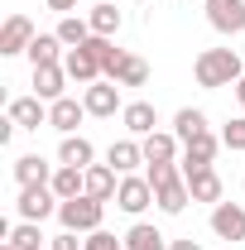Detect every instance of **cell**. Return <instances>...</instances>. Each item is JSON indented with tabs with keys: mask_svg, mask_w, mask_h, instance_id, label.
I'll list each match as a JSON object with an SVG mask.
<instances>
[{
	"mask_svg": "<svg viewBox=\"0 0 245 250\" xmlns=\"http://www.w3.org/2000/svg\"><path fill=\"white\" fill-rule=\"evenodd\" d=\"M192 77H197V87H207V92L236 87V82L245 77V62H241L236 48H202L197 62H192Z\"/></svg>",
	"mask_w": 245,
	"mask_h": 250,
	"instance_id": "cell-1",
	"label": "cell"
},
{
	"mask_svg": "<svg viewBox=\"0 0 245 250\" xmlns=\"http://www.w3.org/2000/svg\"><path fill=\"white\" fill-rule=\"evenodd\" d=\"M101 217H106V202L101 197H67L58 207V221L62 231H77V236H92V231H101Z\"/></svg>",
	"mask_w": 245,
	"mask_h": 250,
	"instance_id": "cell-2",
	"label": "cell"
},
{
	"mask_svg": "<svg viewBox=\"0 0 245 250\" xmlns=\"http://www.w3.org/2000/svg\"><path fill=\"white\" fill-rule=\"evenodd\" d=\"M58 207H62V197L53 192L48 183H39V188H20V197H15V212H20V221H43L48 217H58Z\"/></svg>",
	"mask_w": 245,
	"mask_h": 250,
	"instance_id": "cell-3",
	"label": "cell"
},
{
	"mask_svg": "<svg viewBox=\"0 0 245 250\" xmlns=\"http://www.w3.org/2000/svg\"><path fill=\"white\" fill-rule=\"evenodd\" d=\"M82 106H87V116H96V121H111L116 111H125V101H121V82H111V77L92 82V87L82 92Z\"/></svg>",
	"mask_w": 245,
	"mask_h": 250,
	"instance_id": "cell-4",
	"label": "cell"
},
{
	"mask_svg": "<svg viewBox=\"0 0 245 250\" xmlns=\"http://www.w3.org/2000/svg\"><path fill=\"white\" fill-rule=\"evenodd\" d=\"M154 202V183L144 173H121V188H116V207L125 217H140L144 207Z\"/></svg>",
	"mask_w": 245,
	"mask_h": 250,
	"instance_id": "cell-5",
	"label": "cell"
},
{
	"mask_svg": "<svg viewBox=\"0 0 245 250\" xmlns=\"http://www.w3.org/2000/svg\"><path fill=\"white\" fill-rule=\"evenodd\" d=\"M207 24L216 34H245V0H207Z\"/></svg>",
	"mask_w": 245,
	"mask_h": 250,
	"instance_id": "cell-6",
	"label": "cell"
},
{
	"mask_svg": "<svg viewBox=\"0 0 245 250\" xmlns=\"http://www.w3.org/2000/svg\"><path fill=\"white\" fill-rule=\"evenodd\" d=\"M34 39H39V34H34V20H29V15H10V20L0 24V53H5V58L29 53Z\"/></svg>",
	"mask_w": 245,
	"mask_h": 250,
	"instance_id": "cell-7",
	"label": "cell"
},
{
	"mask_svg": "<svg viewBox=\"0 0 245 250\" xmlns=\"http://www.w3.org/2000/svg\"><path fill=\"white\" fill-rule=\"evenodd\" d=\"M212 236L216 241H245V207L216 202L212 207Z\"/></svg>",
	"mask_w": 245,
	"mask_h": 250,
	"instance_id": "cell-8",
	"label": "cell"
},
{
	"mask_svg": "<svg viewBox=\"0 0 245 250\" xmlns=\"http://www.w3.org/2000/svg\"><path fill=\"white\" fill-rule=\"evenodd\" d=\"M62 67H67V77H72V82H87V87L106 77V72H101V58L92 53V43H82V48H67Z\"/></svg>",
	"mask_w": 245,
	"mask_h": 250,
	"instance_id": "cell-9",
	"label": "cell"
},
{
	"mask_svg": "<svg viewBox=\"0 0 245 250\" xmlns=\"http://www.w3.org/2000/svg\"><path fill=\"white\" fill-rule=\"evenodd\" d=\"M140 145H144V164H178V159H183V140H178L173 130H154Z\"/></svg>",
	"mask_w": 245,
	"mask_h": 250,
	"instance_id": "cell-10",
	"label": "cell"
},
{
	"mask_svg": "<svg viewBox=\"0 0 245 250\" xmlns=\"http://www.w3.org/2000/svg\"><path fill=\"white\" fill-rule=\"evenodd\" d=\"M10 173H15V183H20V188H39V183H53L58 168H53L43 154H20L15 164H10Z\"/></svg>",
	"mask_w": 245,
	"mask_h": 250,
	"instance_id": "cell-11",
	"label": "cell"
},
{
	"mask_svg": "<svg viewBox=\"0 0 245 250\" xmlns=\"http://www.w3.org/2000/svg\"><path fill=\"white\" fill-rule=\"evenodd\" d=\"M183 178H187V192H192V202H221V192H226V188H221V173H216L212 164H207V168H183Z\"/></svg>",
	"mask_w": 245,
	"mask_h": 250,
	"instance_id": "cell-12",
	"label": "cell"
},
{
	"mask_svg": "<svg viewBox=\"0 0 245 250\" xmlns=\"http://www.w3.org/2000/svg\"><path fill=\"white\" fill-rule=\"evenodd\" d=\"M82 121H87V106H82L77 96H58V101L48 106V125H53L58 135H77Z\"/></svg>",
	"mask_w": 245,
	"mask_h": 250,
	"instance_id": "cell-13",
	"label": "cell"
},
{
	"mask_svg": "<svg viewBox=\"0 0 245 250\" xmlns=\"http://www.w3.org/2000/svg\"><path fill=\"white\" fill-rule=\"evenodd\" d=\"M121 125L130 130V140H144V135H154V125H159V111H154V101H125Z\"/></svg>",
	"mask_w": 245,
	"mask_h": 250,
	"instance_id": "cell-14",
	"label": "cell"
},
{
	"mask_svg": "<svg viewBox=\"0 0 245 250\" xmlns=\"http://www.w3.org/2000/svg\"><path fill=\"white\" fill-rule=\"evenodd\" d=\"M72 77H67V67L62 62H48V67H34V96H43L48 106L58 101V96H67L62 87H67Z\"/></svg>",
	"mask_w": 245,
	"mask_h": 250,
	"instance_id": "cell-15",
	"label": "cell"
},
{
	"mask_svg": "<svg viewBox=\"0 0 245 250\" xmlns=\"http://www.w3.org/2000/svg\"><path fill=\"white\" fill-rule=\"evenodd\" d=\"M10 121L20 125V130L48 125V101H43V96H15V101H10Z\"/></svg>",
	"mask_w": 245,
	"mask_h": 250,
	"instance_id": "cell-16",
	"label": "cell"
},
{
	"mask_svg": "<svg viewBox=\"0 0 245 250\" xmlns=\"http://www.w3.org/2000/svg\"><path fill=\"white\" fill-rule=\"evenodd\" d=\"M216 149H221V135L207 130V135H197V140L183 145V159H178V164H183V168H207V164L216 159Z\"/></svg>",
	"mask_w": 245,
	"mask_h": 250,
	"instance_id": "cell-17",
	"label": "cell"
},
{
	"mask_svg": "<svg viewBox=\"0 0 245 250\" xmlns=\"http://www.w3.org/2000/svg\"><path fill=\"white\" fill-rule=\"evenodd\" d=\"M154 202H159V212L163 217H183L187 202H192V192H187V178H173V183H163L154 192Z\"/></svg>",
	"mask_w": 245,
	"mask_h": 250,
	"instance_id": "cell-18",
	"label": "cell"
},
{
	"mask_svg": "<svg viewBox=\"0 0 245 250\" xmlns=\"http://www.w3.org/2000/svg\"><path fill=\"white\" fill-rule=\"evenodd\" d=\"M92 140L87 135H62V145H58V164H67V168H92Z\"/></svg>",
	"mask_w": 245,
	"mask_h": 250,
	"instance_id": "cell-19",
	"label": "cell"
},
{
	"mask_svg": "<svg viewBox=\"0 0 245 250\" xmlns=\"http://www.w3.org/2000/svg\"><path fill=\"white\" fill-rule=\"evenodd\" d=\"M116 188H121V173H116L111 164H92V168H87V197L116 202Z\"/></svg>",
	"mask_w": 245,
	"mask_h": 250,
	"instance_id": "cell-20",
	"label": "cell"
},
{
	"mask_svg": "<svg viewBox=\"0 0 245 250\" xmlns=\"http://www.w3.org/2000/svg\"><path fill=\"white\" fill-rule=\"evenodd\" d=\"M106 164H111L116 173H135V168L144 164V145H140V140H116V145L106 149Z\"/></svg>",
	"mask_w": 245,
	"mask_h": 250,
	"instance_id": "cell-21",
	"label": "cell"
},
{
	"mask_svg": "<svg viewBox=\"0 0 245 250\" xmlns=\"http://www.w3.org/2000/svg\"><path fill=\"white\" fill-rule=\"evenodd\" d=\"M87 24H92V34H101V39H116V34H121V24H125V15L116 10V0H106V5H92Z\"/></svg>",
	"mask_w": 245,
	"mask_h": 250,
	"instance_id": "cell-22",
	"label": "cell"
},
{
	"mask_svg": "<svg viewBox=\"0 0 245 250\" xmlns=\"http://www.w3.org/2000/svg\"><path fill=\"white\" fill-rule=\"evenodd\" d=\"M62 58H67V43H62L58 34H39L29 43V62L34 67H48V62H62Z\"/></svg>",
	"mask_w": 245,
	"mask_h": 250,
	"instance_id": "cell-23",
	"label": "cell"
},
{
	"mask_svg": "<svg viewBox=\"0 0 245 250\" xmlns=\"http://www.w3.org/2000/svg\"><path fill=\"white\" fill-rule=\"evenodd\" d=\"M125 250H168V241H163V231H159V226L135 221V226L125 231Z\"/></svg>",
	"mask_w": 245,
	"mask_h": 250,
	"instance_id": "cell-24",
	"label": "cell"
},
{
	"mask_svg": "<svg viewBox=\"0 0 245 250\" xmlns=\"http://www.w3.org/2000/svg\"><path fill=\"white\" fill-rule=\"evenodd\" d=\"M53 192H58L62 202H67V197H82V192H87V168H67V164H58V173H53Z\"/></svg>",
	"mask_w": 245,
	"mask_h": 250,
	"instance_id": "cell-25",
	"label": "cell"
},
{
	"mask_svg": "<svg viewBox=\"0 0 245 250\" xmlns=\"http://www.w3.org/2000/svg\"><path fill=\"white\" fill-rule=\"evenodd\" d=\"M173 135L178 140H197V135H207V111H197V106H183L178 116H173Z\"/></svg>",
	"mask_w": 245,
	"mask_h": 250,
	"instance_id": "cell-26",
	"label": "cell"
},
{
	"mask_svg": "<svg viewBox=\"0 0 245 250\" xmlns=\"http://www.w3.org/2000/svg\"><path fill=\"white\" fill-rule=\"evenodd\" d=\"M53 34H58V39L67 43V48H82V43L92 39V24H87V20H77V15H62Z\"/></svg>",
	"mask_w": 245,
	"mask_h": 250,
	"instance_id": "cell-27",
	"label": "cell"
},
{
	"mask_svg": "<svg viewBox=\"0 0 245 250\" xmlns=\"http://www.w3.org/2000/svg\"><path fill=\"white\" fill-rule=\"evenodd\" d=\"M116 82H121V87H144V82H149V62L130 53V58L121 62V72H116Z\"/></svg>",
	"mask_w": 245,
	"mask_h": 250,
	"instance_id": "cell-28",
	"label": "cell"
},
{
	"mask_svg": "<svg viewBox=\"0 0 245 250\" xmlns=\"http://www.w3.org/2000/svg\"><path fill=\"white\" fill-rule=\"evenodd\" d=\"M10 241L20 250H39L43 246V226H39V221H15V226H10Z\"/></svg>",
	"mask_w": 245,
	"mask_h": 250,
	"instance_id": "cell-29",
	"label": "cell"
},
{
	"mask_svg": "<svg viewBox=\"0 0 245 250\" xmlns=\"http://www.w3.org/2000/svg\"><path fill=\"white\" fill-rule=\"evenodd\" d=\"M221 145H226V149H241V154H245V116L226 121V130H221Z\"/></svg>",
	"mask_w": 245,
	"mask_h": 250,
	"instance_id": "cell-30",
	"label": "cell"
},
{
	"mask_svg": "<svg viewBox=\"0 0 245 250\" xmlns=\"http://www.w3.org/2000/svg\"><path fill=\"white\" fill-rule=\"evenodd\" d=\"M87 250H125V236H111V231H92V236H87Z\"/></svg>",
	"mask_w": 245,
	"mask_h": 250,
	"instance_id": "cell-31",
	"label": "cell"
},
{
	"mask_svg": "<svg viewBox=\"0 0 245 250\" xmlns=\"http://www.w3.org/2000/svg\"><path fill=\"white\" fill-rule=\"evenodd\" d=\"M48 250H87V241H82L77 231H62V236H53V241H48Z\"/></svg>",
	"mask_w": 245,
	"mask_h": 250,
	"instance_id": "cell-32",
	"label": "cell"
},
{
	"mask_svg": "<svg viewBox=\"0 0 245 250\" xmlns=\"http://www.w3.org/2000/svg\"><path fill=\"white\" fill-rule=\"evenodd\" d=\"M48 10H58V15H72V10H77V0H48Z\"/></svg>",
	"mask_w": 245,
	"mask_h": 250,
	"instance_id": "cell-33",
	"label": "cell"
},
{
	"mask_svg": "<svg viewBox=\"0 0 245 250\" xmlns=\"http://www.w3.org/2000/svg\"><path fill=\"white\" fill-rule=\"evenodd\" d=\"M168 250H202V246H197L192 236H183V241H168Z\"/></svg>",
	"mask_w": 245,
	"mask_h": 250,
	"instance_id": "cell-34",
	"label": "cell"
},
{
	"mask_svg": "<svg viewBox=\"0 0 245 250\" xmlns=\"http://www.w3.org/2000/svg\"><path fill=\"white\" fill-rule=\"evenodd\" d=\"M236 101H241V111H245V77L236 82Z\"/></svg>",
	"mask_w": 245,
	"mask_h": 250,
	"instance_id": "cell-35",
	"label": "cell"
},
{
	"mask_svg": "<svg viewBox=\"0 0 245 250\" xmlns=\"http://www.w3.org/2000/svg\"><path fill=\"white\" fill-rule=\"evenodd\" d=\"M0 250H20V246H15V241H0Z\"/></svg>",
	"mask_w": 245,
	"mask_h": 250,
	"instance_id": "cell-36",
	"label": "cell"
},
{
	"mask_svg": "<svg viewBox=\"0 0 245 250\" xmlns=\"http://www.w3.org/2000/svg\"><path fill=\"white\" fill-rule=\"evenodd\" d=\"M96 5H106V0H96Z\"/></svg>",
	"mask_w": 245,
	"mask_h": 250,
	"instance_id": "cell-37",
	"label": "cell"
},
{
	"mask_svg": "<svg viewBox=\"0 0 245 250\" xmlns=\"http://www.w3.org/2000/svg\"><path fill=\"white\" fill-rule=\"evenodd\" d=\"M140 5H144V0H140Z\"/></svg>",
	"mask_w": 245,
	"mask_h": 250,
	"instance_id": "cell-38",
	"label": "cell"
}]
</instances>
